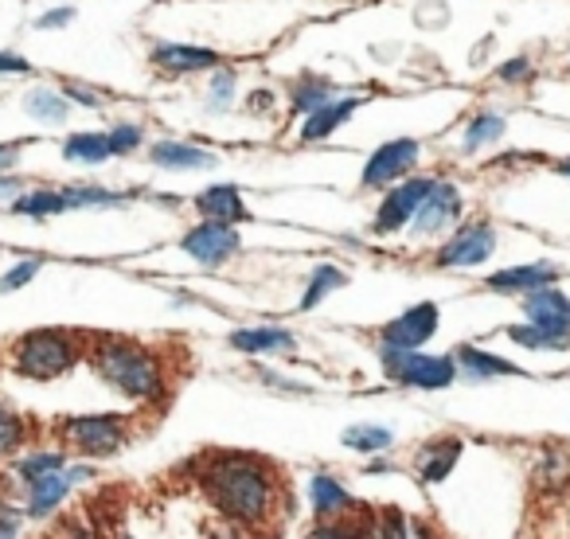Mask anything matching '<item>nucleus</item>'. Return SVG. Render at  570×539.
<instances>
[{
  "instance_id": "1",
  "label": "nucleus",
  "mask_w": 570,
  "mask_h": 539,
  "mask_svg": "<svg viewBox=\"0 0 570 539\" xmlns=\"http://www.w3.org/2000/svg\"><path fill=\"white\" fill-rule=\"evenodd\" d=\"M199 489L212 500L215 512H223L227 520L246 523V528H262L277 516L282 504V477L258 453L243 450H223L199 461L196 469Z\"/></svg>"
},
{
  "instance_id": "2",
  "label": "nucleus",
  "mask_w": 570,
  "mask_h": 539,
  "mask_svg": "<svg viewBox=\"0 0 570 539\" xmlns=\"http://www.w3.org/2000/svg\"><path fill=\"white\" fill-rule=\"evenodd\" d=\"M87 360L95 375L129 403H160L168 395V367L165 356L145 349L141 341L129 336H95L87 344Z\"/></svg>"
},
{
  "instance_id": "3",
  "label": "nucleus",
  "mask_w": 570,
  "mask_h": 539,
  "mask_svg": "<svg viewBox=\"0 0 570 539\" xmlns=\"http://www.w3.org/2000/svg\"><path fill=\"white\" fill-rule=\"evenodd\" d=\"M82 344L87 341H82L79 333H67V329H32V333H24L12 344V352H9L12 372L36 383L63 380V375L87 356Z\"/></svg>"
},
{
  "instance_id": "4",
  "label": "nucleus",
  "mask_w": 570,
  "mask_h": 539,
  "mask_svg": "<svg viewBox=\"0 0 570 539\" xmlns=\"http://www.w3.org/2000/svg\"><path fill=\"white\" fill-rule=\"evenodd\" d=\"M56 438L67 445V453L102 461L118 458L134 438V419L121 411H90V414H67L56 422Z\"/></svg>"
},
{
  "instance_id": "5",
  "label": "nucleus",
  "mask_w": 570,
  "mask_h": 539,
  "mask_svg": "<svg viewBox=\"0 0 570 539\" xmlns=\"http://www.w3.org/2000/svg\"><path fill=\"white\" fill-rule=\"evenodd\" d=\"M380 364L395 388L411 391H445L461 380L453 352L445 356H430V352H403V349H380Z\"/></svg>"
},
{
  "instance_id": "6",
  "label": "nucleus",
  "mask_w": 570,
  "mask_h": 539,
  "mask_svg": "<svg viewBox=\"0 0 570 539\" xmlns=\"http://www.w3.org/2000/svg\"><path fill=\"white\" fill-rule=\"evenodd\" d=\"M497 251V227L489 219H465L438 251V266L445 270H469L481 266V262L492 258Z\"/></svg>"
},
{
  "instance_id": "7",
  "label": "nucleus",
  "mask_w": 570,
  "mask_h": 539,
  "mask_svg": "<svg viewBox=\"0 0 570 539\" xmlns=\"http://www.w3.org/2000/svg\"><path fill=\"white\" fill-rule=\"evenodd\" d=\"M430 188H434V176H406L395 188H387V196L380 199V212H375V219H372L375 235H395V231L411 227V219L419 215Z\"/></svg>"
},
{
  "instance_id": "8",
  "label": "nucleus",
  "mask_w": 570,
  "mask_h": 539,
  "mask_svg": "<svg viewBox=\"0 0 570 539\" xmlns=\"http://www.w3.org/2000/svg\"><path fill=\"white\" fill-rule=\"evenodd\" d=\"M419 153H422V145L414 141V137H399V141L380 145V149L367 157L360 184H364V188H372V192L375 188H395L399 180L414 176L411 168L419 165Z\"/></svg>"
},
{
  "instance_id": "9",
  "label": "nucleus",
  "mask_w": 570,
  "mask_h": 539,
  "mask_svg": "<svg viewBox=\"0 0 570 539\" xmlns=\"http://www.w3.org/2000/svg\"><path fill=\"white\" fill-rule=\"evenodd\" d=\"M238 246H243V238H238V231L230 227V223H207V219H199L196 227L180 238V251L207 270L230 262L238 254Z\"/></svg>"
},
{
  "instance_id": "10",
  "label": "nucleus",
  "mask_w": 570,
  "mask_h": 539,
  "mask_svg": "<svg viewBox=\"0 0 570 539\" xmlns=\"http://www.w3.org/2000/svg\"><path fill=\"white\" fill-rule=\"evenodd\" d=\"M442 325V313H438L434 302H419L411 310H403L395 321L380 329V349H403V352H419L430 336Z\"/></svg>"
},
{
  "instance_id": "11",
  "label": "nucleus",
  "mask_w": 570,
  "mask_h": 539,
  "mask_svg": "<svg viewBox=\"0 0 570 539\" xmlns=\"http://www.w3.org/2000/svg\"><path fill=\"white\" fill-rule=\"evenodd\" d=\"M523 317H528L531 329L551 336V341L559 344V352L570 349V297L562 294V290L547 286V290L528 294L523 297Z\"/></svg>"
},
{
  "instance_id": "12",
  "label": "nucleus",
  "mask_w": 570,
  "mask_h": 539,
  "mask_svg": "<svg viewBox=\"0 0 570 539\" xmlns=\"http://www.w3.org/2000/svg\"><path fill=\"white\" fill-rule=\"evenodd\" d=\"M458 215H461V188L450 180H434L430 196L422 199L419 215L411 219V235L414 238H434V235H442L445 227H453Z\"/></svg>"
},
{
  "instance_id": "13",
  "label": "nucleus",
  "mask_w": 570,
  "mask_h": 539,
  "mask_svg": "<svg viewBox=\"0 0 570 539\" xmlns=\"http://www.w3.org/2000/svg\"><path fill=\"white\" fill-rule=\"evenodd\" d=\"M461 453H465V442H461L458 434H438L419 445V453H414V473H419L422 484H442L445 477L458 469Z\"/></svg>"
},
{
  "instance_id": "14",
  "label": "nucleus",
  "mask_w": 570,
  "mask_h": 539,
  "mask_svg": "<svg viewBox=\"0 0 570 539\" xmlns=\"http://www.w3.org/2000/svg\"><path fill=\"white\" fill-rule=\"evenodd\" d=\"M559 282V270L551 262H520V266H504L497 274H489V290L497 294H535V290H547Z\"/></svg>"
},
{
  "instance_id": "15",
  "label": "nucleus",
  "mask_w": 570,
  "mask_h": 539,
  "mask_svg": "<svg viewBox=\"0 0 570 539\" xmlns=\"http://www.w3.org/2000/svg\"><path fill=\"white\" fill-rule=\"evenodd\" d=\"M309 508L317 516V523L328 520H352V508H356V497L348 492V484H341L333 473H313L309 477Z\"/></svg>"
},
{
  "instance_id": "16",
  "label": "nucleus",
  "mask_w": 570,
  "mask_h": 539,
  "mask_svg": "<svg viewBox=\"0 0 570 539\" xmlns=\"http://www.w3.org/2000/svg\"><path fill=\"white\" fill-rule=\"evenodd\" d=\"M153 67L165 71L168 79H180V75H196L207 67H219V56L207 48H191V43H157L153 48Z\"/></svg>"
},
{
  "instance_id": "17",
  "label": "nucleus",
  "mask_w": 570,
  "mask_h": 539,
  "mask_svg": "<svg viewBox=\"0 0 570 539\" xmlns=\"http://www.w3.org/2000/svg\"><path fill=\"white\" fill-rule=\"evenodd\" d=\"M453 360H458V375L473 383H489V380H504V375H528L523 367H515L512 360L497 356L489 349H476V344H461L453 349Z\"/></svg>"
},
{
  "instance_id": "18",
  "label": "nucleus",
  "mask_w": 570,
  "mask_h": 539,
  "mask_svg": "<svg viewBox=\"0 0 570 539\" xmlns=\"http://www.w3.org/2000/svg\"><path fill=\"white\" fill-rule=\"evenodd\" d=\"M196 212H199V219L230 223V227L250 219V207H246L243 192H238L235 184H212V188H204L196 196Z\"/></svg>"
},
{
  "instance_id": "19",
  "label": "nucleus",
  "mask_w": 570,
  "mask_h": 539,
  "mask_svg": "<svg viewBox=\"0 0 570 539\" xmlns=\"http://www.w3.org/2000/svg\"><path fill=\"white\" fill-rule=\"evenodd\" d=\"M71 469V465H67ZM48 473V477H36V481L24 484V516H32V520H48L51 512H56L59 504H63L67 497H71L75 481L71 473Z\"/></svg>"
},
{
  "instance_id": "20",
  "label": "nucleus",
  "mask_w": 570,
  "mask_h": 539,
  "mask_svg": "<svg viewBox=\"0 0 570 539\" xmlns=\"http://www.w3.org/2000/svg\"><path fill=\"white\" fill-rule=\"evenodd\" d=\"M227 344L243 356H274V352H294L297 336L282 325H254V329H235L227 336Z\"/></svg>"
},
{
  "instance_id": "21",
  "label": "nucleus",
  "mask_w": 570,
  "mask_h": 539,
  "mask_svg": "<svg viewBox=\"0 0 570 539\" xmlns=\"http://www.w3.org/2000/svg\"><path fill=\"white\" fill-rule=\"evenodd\" d=\"M153 165L165 168V173H199V168H215V153L199 149L188 141H157L149 149Z\"/></svg>"
},
{
  "instance_id": "22",
  "label": "nucleus",
  "mask_w": 570,
  "mask_h": 539,
  "mask_svg": "<svg viewBox=\"0 0 570 539\" xmlns=\"http://www.w3.org/2000/svg\"><path fill=\"white\" fill-rule=\"evenodd\" d=\"M364 106V98H333V102H325L321 110H313L309 118H305V126H302V141L305 145H313V141H325V137H333L336 129L344 126V121L352 118V114Z\"/></svg>"
},
{
  "instance_id": "23",
  "label": "nucleus",
  "mask_w": 570,
  "mask_h": 539,
  "mask_svg": "<svg viewBox=\"0 0 570 539\" xmlns=\"http://www.w3.org/2000/svg\"><path fill=\"white\" fill-rule=\"evenodd\" d=\"M372 539H434V531L403 508H383L372 520Z\"/></svg>"
},
{
  "instance_id": "24",
  "label": "nucleus",
  "mask_w": 570,
  "mask_h": 539,
  "mask_svg": "<svg viewBox=\"0 0 570 539\" xmlns=\"http://www.w3.org/2000/svg\"><path fill=\"white\" fill-rule=\"evenodd\" d=\"M71 465V453L63 445H40V450H28L24 458H17V477L20 484L36 481V477H48V473H63Z\"/></svg>"
},
{
  "instance_id": "25",
  "label": "nucleus",
  "mask_w": 570,
  "mask_h": 539,
  "mask_svg": "<svg viewBox=\"0 0 570 539\" xmlns=\"http://www.w3.org/2000/svg\"><path fill=\"white\" fill-rule=\"evenodd\" d=\"M341 442L348 445L352 453H364V458H375V453H391L395 445V434L380 422H356L341 434Z\"/></svg>"
},
{
  "instance_id": "26",
  "label": "nucleus",
  "mask_w": 570,
  "mask_h": 539,
  "mask_svg": "<svg viewBox=\"0 0 570 539\" xmlns=\"http://www.w3.org/2000/svg\"><path fill=\"white\" fill-rule=\"evenodd\" d=\"M344 286H348V274H344L341 266H333V262H321V266L313 270V278H309V286H305L297 310H302V313L317 310L328 294H336V290H344Z\"/></svg>"
},
{
  "instance_id": "27",
  "label": "nucleus",
  "mask_w": 570,
  "mask_h": 539,
  "mask_svg": "<svg viewBox=\"0 0 570 539\" xmlns=\"http://www.w3.org/2000/svg\"><path fill=\"white\" fill-rule=\"evenodd\" d=\"M24 110L32 114L36 121H48V126H63L67 114H71V102L63 98V90H28L24 95Z\"/></svg>"
},
{
  "instance_id": "28",
  "label": "nucleus",
  "mask_w": 570,
  "mask_h": 539,
  "mask_svg": "<svg viewBox=\"0 0 570 539\" xmlns=\"http://www.w3.org/2000/svg\"><path fill=\"white\" fill-rule=\"evenodd\" d=\"M12 215H28V219H51V215H63V192L56 188H32L20 192V199L9 207Z\"/></svg>"
},
{
  "instance_id": "29",
  "label": "nucleus",
  "mask_w": 570,
  "mask_h": 539,
  "mask_svg": "<svg viewBox=\"0 0 570 539\" xmlns=\"http://www.w3.org/2000/svg\"><path fill=\"white\" fill-rule=\"evenodd\" d=\"M63 157L75 160V165H102V160L114 157L110 137H106V134H90V129H87V134L67 137V141H63Z\"/></svg>"
},
{
  "instance_id": "30",
  "label": "nucleus",
  "mask_w": 570,
  "mask_h": 539,
  "mask_svg": "<svg viewBox=\"0 0 570 539\" xmlns=\"http://www.w3.org/2000/svg\"><path fill=\"white\" fill-rule=\"evenodd\" d=\"M32 438V422L9 403H0V458H17Z\"/></svg>"
},
{
  "instance_id": "31",
  "label": "nucleus",
  "mask_w": 570,
  "mask_h": 539,
  "mask_svg": "<svg viewBox=\"0 0 570 539\" xmlns=\"http://www.w3.org/2000/svg\"><path fill=\"white\" fill-rule=\"evenodd\" d=\"M289 102H294V114H305L309 118L313 110H321L325 102H333V82L317 79V75H305L289 87Z\"/></svg>"
},
{
  "instance_id": "32",
  "label": "nucleus",
  "mask_w": 570,
  "mask_h": 539,
  "mask_svg": "<svg viewBox=\"0 0 570 539\" xmlns=\"http://www.w3.org/2000/svg\"><path fill=\"white\" fill-rule=\"evenodd\" d=\"M59 192H63L67 212H79V207H118L129 199V196H121V192L98 188V184H71V188H59Z\"/></svg>"
},
{
  "instance_id": "33",
  "label": "nucleus",
  "mask_w": 570,
  "mask_h": 539,
  "mask_svg": "<svg viewBox=\"0 0 570 539\" xmlns=\"http://www.w3.org/2000/svg\"><path fill=\"white\" fill-rule=\"evenodd\" d=\"M504 129L508 126H504V118H500V114L484 110L465 126V141H461V145H465V153H476V149H484V145H497L500 137H504Z\"/></svg>"
},
{
  "instance_id": "34",
  "label": "nucleus",
  "mask_w": 570,
  "mask_h": 539,
  "mask_svg": "<svg viewBox=\"0 0 570 539\" xmlns=\"http://www.w3.org/2000/svg\"><path fill=\"white\" fill-rule=\"evenodd\" d=\"M305 539H372V523H360L356 516L352 520H328L317 523Z\"/></svg>"
},
{
  "instance_id": "35",
  "label": "nucleus",
  "mask_w": 570,
  "mask_h": 539,
  "mask_svg": "<svg viewBox=\"0 0 570 539\" xmlns=\"http://www.w3.org/2000/svg\"><path fill=\"white\" fill-rule=\"evenodd\" d=\"M43 270L40 258H20L12 270H4L0 274V294H17V290H24L28 282H36V274Z\"/></svg>"
},
{
  "instance_id": "36",
  "label": "nucleus",
  "mask_w": 570,
  "mask_h": 539,
  "mask_svg": "<svg viewBox=\"0 0 570 539\" xmlns=\"http://www.w3.org/2000/svg\"><path fill=\"white\" fill-rule=\"evenodd\" d=\"M508 341L520 344V349H528V352H559V344H554L551 336L539 333V329H531L528 321H523V325L508 329Z\"/></svg>"
},
{
  "instance_id": "37",
  "label": "nucleus",
  "mask_w": 570,
  "mask_h": 539,
  "mask_svg": "<svg viewBox=\"0 0 570 539\" xmlns=\"http://www.w3.org/2000/svg\"><path fill=\"white\" fill-rule=\"evenodd\" d=\"M106 137H110L114 157H126V153H137V149H141L145 129H141V126H129V121H121V126H114Z\"/></svg>"
},
{
  "instance_id": "38",
  "label": "nucleus",
  "mask_w": 570,
  "mask_h": 539,
  "mask_svg": "<svg viewBox=\"0 0 570 539\" xmlns=\"http://www.w3.org/2000/svg\"><path fill=\"white\" fill-rule=\"evenodd\" d=\"M230 98H235V71H215L212 90H207V106L212 110H227Z\"/></svg>"
},
{
  "instance_id": "39",
  "label": "nucleus",
  "mask_w": 570,
  "mask_h": 539,
  "mask_svg": "<svg viewBox=\"0 0 570 539\" xmlns=\"http://www.w3.org/2000/svg\"><path fill=\"white\" fill-rule=\"evenodd\" d=\"M63 98L75 106H82V110H102V95L90 87H82V82H67L63 87Z\"/></svg>"
},
{
  "instance_id": "40",
  "label": "nucleus",
  "mask_w": 570,
  "mask_h": 539,
  "mask_svg": "<svg viewBox=\"0 0 570 539\" xmlns=\"http://www.w3.org/2000/svg\"><path fill=\"white\" fill-rule=\"evenodd\" d=\"M20 520H24V512L0 497V539H20Z\"/></svg>"
},
{
  "instance_id": "41",
  "label": "nucleus",
  "mask_w": 570,
  "mask_h": 539,
  "mask_svg": "<svg viewBox=\"0 0 570 539\" xmlns=\"http://www.w3.org/2000/svg\"><path fill=\"white\" fill-rule=\"evenodd\" d=\"M20 192H24V180L20 176H12V173H0V204L9 199V207L20 199Z\"/></svg>"
},
{
  "instance_id": "42",
  "label": "nucleus",
  "mask_w": 570,
  "mask_h": 539,
  "mask_svg": "<svg viewBox=\"0 0 570 539\" xmlns=\"http://www.w3.org/2000/svg\"><path fill=\"white\" fill-rule=\"evenodd\" d=\"M262 380L274 383V391H285V395H309V388H305V383L285 380V375H277V372H262Z\"/></svg>"
},
{
  "instance_id": "43",
  "label": "nucleus",
  "mask_w": 570,
  "mask_h": 539,
  "mask_svg": "<svg viewBox=\"0 0 570 539\" xmlns=\"http://www.w3.org/2000/svg\"><path fill=\"white\" fill-rule=\"evenodd\" d=\"M500 79H504V82H523V79H531V63H528V59H512V63L500 67Z\"/></svg>"
},
{
  "instance_id": "44",
  "label": "nucleus",
  "mask_w": 570,
  "mask_h": 539,
  "mask_svg": "<svg viewBox=\"0 0 570 539\" xmlns=\"http://www.w3.org/2000/svg\"><path fill=\"white\" fill-rule=\"evenodd\" d=\"M20 149H24V141H9V145H0V173H12V168H17Z\"/></svg>"
},
{
  "instance_id": "45",
  "label": "nucleus",
  "mask_w": 570,
  "mask_h": 539,
  "mask_svg": "<svg viewBox=\"0 0 570 539\" xmlns=\"http://www.w3.org/2000/svg\"><path fill=\"white\" fill-rule=\"evenodd\" d=\"M71 20H75V9H51L48 17L36 20V28H63V24H71Z\"/></svg>"
},
{
  "instance_id": "46",
  "label": "nucleus",
  "mask_w": 570,
  "mask_h": 539,
  "mask_svg": "<svg viewBox=\"0 0 570 539\" xmlns=\"http://www.w3.org/2000/svg\"><path fill=\"white\" fill-rule=\"evenodd\" d=\"M0 71L4 75H28V59L12 56V51H0Z\"/></svg>"
}]
</instances>
